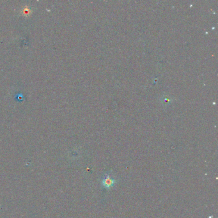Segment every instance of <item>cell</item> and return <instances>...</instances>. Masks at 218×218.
I'll return each mask as SVG.
<instances>
[{
	"label": "cell",
	"instance_id": "obj_2",
	"mask_svg": "<svg viewBox=\"0 0 218 218\" xmlns=\"http://www.w3.org/2000/svg\"><path fill=\"white\" fill-rule=\"evenodd\" d=\"M23 12L24 15H28L30 14V9H29L28 7H25L24 9L23 10Z\"/></svg>",
	"mask_w": 218,
	"mask_h": 218
},
{
	"label": "cell",
	"instance_id": "obj_1",
	"mask_svg": "<svg viewBox=\"0 0 218 218\" xmlns=\"http://www.w3.org/2000/svg\"><path fill=\"white\" fill-rule=\"evenodd\" d=\"M115 183H116V180L115 179L111 177L109 175H106V176L102 179V180L101 181L102 186L104 188L108 189L112 188L113 186H115Z\"/></svg>",
	"mask_w": 218,
	"mask_h": 218
}]
</instances>
